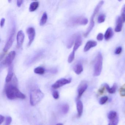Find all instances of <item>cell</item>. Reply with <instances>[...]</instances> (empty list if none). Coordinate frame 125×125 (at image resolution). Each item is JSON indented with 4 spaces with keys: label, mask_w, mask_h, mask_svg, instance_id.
Wrapping results in <instances>:
<instances>
[{
    "label": "cell",
    "mask_w": 125,
    "mask_h": 125,
    "mask_svg": "<svg viewBox=\"0 0 125 125\" xmlns=\"http://www.w3.org/2000/svg\"><path fill=\"white\" fill-rule=\"evenodd\" d=\"M123 21L120 16L118 17L116 20V25L115 28V32H120L122 30L123 26Z\"/></svg>",
    "instance_id": "e0dca14e"
},
{
    "label": "cell",
    "mask_w": 125,
    "mask_h": 125,
    "mask_svg": "<svg viewBox=\"0 0 125 125\" xmlns=\"http://www.w3.org/2000/svg\"><path fill=\"white\" fill-rule=\"evenodd\" d=\"M48 19V16L46 12H45L43 13L42 17L41 19L40 20V25L41 26H43L45 25Z\"/></svg>",
    "instance_id": "7402d4cb"
},
{
    "label": "cell",
    "mask_w": 125,
    "mask_h": 125,
    "mask_svg": "<svg viewBox=\"0 0 125 125\" xmlns=\"http://www.w3.org/2000/svg\"><path fill=\"white\" fill-rule=\"evenodd\" d=\"M121 17L122 19L123 22H125V4H124L122 7L121 11Z\"/></svg>",
    "instance_id": "f546056e"
},
{
    "label": "cell",
    "mask_w": 125,
    "mask_h": 125,
    "mask_svg": "<svg viewBox=\"0 0 125 125\" xmlns=\"http://www.w3.org/2000/svg\"><path fill=\"white\" fill-rule=\"evenodd\" d=\"M75 57V52L72 51L69 56L68 61L69 63H71L73 62Z\"/></svg>",
    "instance_id": "f1b7e54d"
},
{
    "label": "cell",
    "mask_w": 125,
    "mask_h": 125,
    "mask_svg": "<svg viewBox=\"0 0 125 125\" xmlns=\"http://www.w3.org/2000/svg\"><path fill=\"white\" fill-rule=\"evenodd\" d=\"M14 75L13 65L11 64L9 66L8 74L6 78V82L7 83H10Z\"/></svg>",
    "instance_id": "7c38bea8"
},
{
    "label": "cell",
    "mask_w": 125,
    "mask_h": 125,
    "mask_svg": "<svg viewBox=\"0 0 125 125\" xmlns=\"http://www.w3.org/2000/svg\"><path fill=\"white\" fill-rule=\"evenodd\" d=\"M15 32H16V28L14 27L13 28L11 31L9 37L7 39L6 43L3 49V52H7L12 46L13 43L14 41Z\"/></svg>",
    "instance_id": "52a82bcc"
},
{
    "label": "cell",
    "mask_w": 125,
    "mask_h": 125,
    "mask_svg": "<svg viewBox=\"0 0 125 125\" xmlns=\"http://www.w3.org/2000/svg\"><path fill=\"white\" fill-rule=\"evenodd\" d=\"M82 38L81 35L78 34L74 42V46L73 48V52H75L76 51L79 49L82 44Z\"/></svg>",
    "instance_id": "5bb4252c"
},
{
    "label": "cell",
    "mask_w": 125,
    "mask_h": 125,
    "mask_svg": "<svg viewBox=\"0 0 125 125\" xmlns=\"http://www.w3.org/2000/svg\"><path fill=\"white\" fill-rule=\"evenodd\" d=\"M122 51V48L121 47H118L115 51V53L116 54H119L121 53Z\"/></svg>",
    "instance_id": "8d00e7d4"
},
{
    "label": "cell",
    "mask_w": 125,
    "mask_h": 125,
    "mask_svg": "<svg viewBox=\"0 0 125 125\" xmlns=\"http://www.w3.org/2000/svg\"><path fill=\"white\" fill-rule=\"evenodd\" d=\"M76 107L77 112V116L78 117H80L82 115L83 110V104L80 100H78L77 101Z\"/></svg>",
    "instance_id": "9a60e30c"
},
{
    "label": "cell",
    "mask_w": 125,
    "mask_h": 125,
    "mask_svg": "<svg viewBox=\"0 0 125 125\" xmlns=\"http://www.w3.org/2000/svg\"><path fill=\"white\" fill-rule=\"evenodd\" d=\"M119 93L121 96L122 97L125 96V84L120 88Z\"/></svg>",
    "instance_id": "4dcf8cb0"
},
{
    "label": "cell",
    "mask_w": 125,
    "mask_h": 125,
    "mask_svg": "<svg viewBox=\"0 0 125 125\" xmlns=\"http://www.w3.org/2000/svg\"><path fill=\"white\" fill-rule=\"evenodd\" d=\"M23 3V0H19L17 1V6L19 7H20L21 6L22 4Z\"/></svg>",
    "instance_id": "f35d334b"
},
{
    "label": "cell",
    "mask_w": 125,
    "mask_h": 125,
    "mask_svg": "<svg viewBox=\"0 0 125 125\" xmlns=\"http://www.w3.org/2000/svg\"><path fill=\"white\" fill-rule=\"evenodd\" d=\"M108 97L107 96H103V97H102L99 101V103L100 104H104L108 100Z\"/></svg>",
    "instance_id": "1f68e13d"
},
{
    "label": "cell",
    "mask_w": 125,
    "mask_h": 125,
    "mask_svg": "<svg viewBox=\"0 0 125 125\" xmlns=\"http://www.w3.org/2000/svg\"><path fill=\"white\" fill-rule=\"evenodd\" d=\"M56 125H63V124L62 123H58Z\"/></svg>",
    "instance_id": "60d3db41"
},
{
    "label": "cell",
    "mask_w": 125,
    "mask_h": 125,
    "mask_svg": "<svg viewBox=\"0 0 125 125\" xmlns=\"http://www.w3.org/2000/svg\"><path fill=\"white\" fill-rule=\"evenodd\" d=\"M39 6V2L37 1L32 2L30 5L29 10L30 12H33L35 11Z\"/></svg>",
    "instance_id": "ffe728a7"
},
{
    "label": "cell",
    "mask_w": 125,
    "mask_h": 125,
    "mask_svg": "<svg viewBox=\"0 0 125 125\" xmlns=\"http://www.w3.org/2000/svg\"><path fill=\"white\" fill-rule=\"evenodd\" d=\"M34 72L37 74L42 75L45 73V70L41 66L36 67L34 69Z\"/></svg>",
    "instance_id": "603a6c76"
},
{
    "label": "cell",
    "mask_w": 125,
    "mask_h": 125,
    "mask_svg": "<svg viewBox=\"0 0 125 125\" xmlns=\"http://www.w3.org/2000/svg\"><path fill=\"white\" fill-rule=\"evenodd\" d=\"M6 95L9 99L13 100L19 98L24 99L25 95L19 90L15 85L10 84L7 85L5 89Z\"/></svg>",
    "instance_id": "6da1fadb"
},
{
    "label": "cell",
    "mask_w": 125,
    "mask_h": 125,
    "mask_svg": "<svg viewBox=\"0 0 125 125\" xmlns=\"http://www.w3.org/2000/svg\"><path fill=\"white\" fill-rule=\"evenodd\" d=\"M71 79L62 78L57 80L54 84L52 85V87L54 89H58L65 85L71 83Z\"/></svg>",
    "instance_id": "ba28073f"
},
{
    "label": "cell",
    "mask_w": 125,
    "mask_h": 125,
    "mask_svg": "<svg viewBox=\"0 0 125 125\" xmlns=\"http://www.w3.org/2000/svg\"><path fill=\"white\" fill-rule=\"evenodd\" d=\"M74 72L77 74H80L83 71V68L82 65L80 63H78L74 66L73 68Z\"/></svg>",
    "instance_id": "d6986e66"
},
{
    "label": "cell",
    "mask_w": 125,
    "mask_h": 125,
    "mask_svg": "<svg viewBox=\"0 0 125 125\" xmlns=\"http://www.w3.org/2000/svg\"><path fill=\"white\" fill-rule=\"evenodd\" d=\"M97 44V43L96 41H88L86 43L84 49V52H88L89 51L91 48L96 46Z\"/></svg>",
    "instance_id": "4fadbf2b"
},
{
    "label": "cell",
    "mask_w": 125,
    "mask_h": 125,
    "mask_svg": "<svg viewBox=\"0 0 125 125\" xmlns=\"http://www.w3.org/2000/svg\"><path fill=\"white\" fill-rule=\"evenodd\" d=\"M104 85L106 87L107 90L109 93L112 94H114L115 93L117 87V84H114L113 86L111 88L107 84H105Z\"/></svg>",
    "instance_id": "44dd1931"
},
{
    "label": "cell",
    "mask_w": 125,
    "mask_h": 125,
    "mask_svg": "<svg viewBox=\"0 0 125 125\" xmlns=\"http://www.w3.org/2000/svg\"><path fill=\"white\" fill-rule=\"evenodd\" d=\"M87 87L88 85L87 82L85 81H82L78 87L77 90L78 95L76 99L77 101L79 100L83 94L87 90Z\"/></svg>",
    "instance_id": "9c48e42d"
},
{
    "label": "cell",
    "mask_w": 125,
    "mask_h": 125,
    "mask_svg": "<svg viewBox=\"0 0 125 125\" xmlns=\"http://www.w3.org/2000/svg\"><path fill=\"white\" fill-rule=\"evenodd\" d=\"M103 57L101 53L98 52L94 61V76H98L101 74L102 69Z\"/></svg>",
    "instance_id": "3957f363"
},
{
    "label": "cell",
    "mask_w": 125,
    "mask_h": 125,
    "mask_svg": "<svg viewBox=\"0 0 125 125\" xmlns=\"http://www.w3.org/2000/svg\"><path fill=\"white\" fill-rule=\"evenodd\" d=\"M27 32L28 36L29 42L28 44V46L30 47L33 42L35 36V31L33 27H30L28 28L27 30Z\"/></svg>",
    "instance_id": "30bf717a"
},
{
    "label": "cell",
    "mask_w": 125,
    "mask_h": 125,
    "mask_svg": "<svg viewBox=\"0 0 125 125\" xmlns=\"http://www.w3.org/2000/svg\"><path fill=\"white\" fill-rule=\"evenodd\" d=\"M104 35L102 34L101 33H98V35H97V37H96V39L98 41H102L103 39H104Z\"/></svg>",
    "instance_id": "e575fe53"
},
{
    "label": "cell",
    "mask_w": 125,
    "mask_h": 125,
    "mask_svg": "<svg viewBox=\"0 0 125 125\" xmlns=\"http://www.w3.org/2000/svg\"><path fill=\"white\" fill-rule=\"evenodd\" d=\"M44 96L43 92L39 88H33L30 93V103L32 106H35L42 101Z\"/></svg>",
    "instance_id": "7a4b0ae2"
},
{
    "label": "cell",
    "mask_w": 125,
    "mask_h": 125,
    "mask_svg": "<svg viewBox=\"0 0 125 125\" xmlns=\"http://www.w3.org/2000/svg\"><path fill=\"white\" fill-rule=\"evenodd\" d=\"M25 35L22 31L20 30L18 32L17 36V47L18 49L21 48L22 46L24 40Z\"/></svg>",
    "instance_id": "8fae6325"
},
{
    "label": "cell",
    "mask_w": 125,
    "mask_h": 125,
    "mask_svg": "<svg viewBox=\"0 0 125 125\" xmlns=\"http://www.w3.org/2000/svg\"><path fill=\"white\" fill-rule=\"evenodd\" d=\"M52 96H53V98L55 99H58L60 97V95H59V93L57 91H54V92L52 93Z\"/></svg>",
    "instance_id": "836d02e7"
},
{
    "label": "cell",
    "mask_w": 125,
    "mask_h": 125,
    "mask_svg": "<svg viewBox=\"0 0 125 125\" xmlns=\"http://www.w3.org/2000/svg\"><path fill=\"white\" fill-rule=\"evenodd\" d=\"M69 109V106L68 104H65L63 105L61 107V111L63 114H67Z\"/></svg>",
    "instance_id": "d4e9b609"
},
{
    "label": "cell",
    "mask_w": 125,
    "mask_h": 125,
    "mask_svg": "<svg viewBox=\"0 0 125 125\" xmlns=\"http://www.w3.org/2000/svg\"><path fill=\"white\" fill-rule=\"evenodd\" d=\"M119 121L118 116L116 117L115 119L110 120L108 125H117Z\"/></svg>",
    "instance_id": "83f0119b"
},
{
    "label": "cell",
    "mask_w": 125,
    "mask_h": 125,
    "mask_svg": "<svg viewBox=\"0 0 125 125\" xmlns=\"http://www.w3.org/2000/svg\"><path fill=\"white\" fill-rule=\"evenodd\" d=\"M5 120V117L2 115H0V125H1Z\"/></svg>",
    "instance_id": "ab89813d"
},
{
    "label": "cell",
    "mask_w": 125,
    "mask_h": 125,
    "mask_svg": "<svg viewBox=\"0 0 125 125\" xmlns=\"http://www.w3.org/2000/svg\"><path fill=\"white\" fill-rule=\"evenodd\" d=\"M104 3V1L103 0L100 1L98 3L96 7L94 9V11L93 13L91 16V18L90 22V25H89V27L87 29L85 32L84 34V36L85 37H87L89 35V33L91 32V31L93 30V28L94 27V25H95V22H94V19L96 15L97 14L98 12L100 10V9L101 8V7L103 5Z\"/></svg>",
    "instance_id": "277c9868"
},
{
    "label": "cell",
    "mask_w": 125,
    "mask_h": 125,
    "mask_svg": "<svg viewBox=\"0 0 125 125\" xmlns=\"http://www.w3.org/2000/svg\"><path fill=\"white\" fill-rule=\"evenodd\" d=\"M78 33L73 34L70 37L68 41L67 44V47L68 49H70L72 47L78 35Z\"/></svg>",
    "instance_id": "2e32d148"
},
{
    "label": "cell",
    "mask_w": 125,
    "mask_h": 125,
    "mask_svg": "<svg viewBox=\"0 0 125 125\" xmlns=\"http://www.w3.org/2000/svg\"><path fill=\"white\" fill-rule=\"evenodd\" d=\"M12 122V118L10 116H8L6 118L5 125H10Z\"/></svg>",
    "instance_id": "d6a6232c"
},
{
    "label": "cell",
    "mask_w": 125,
    "mask_h": 125,
    "mask_svg": "<svg viewBox=\"0 0 125 125\" xmlns=\"http://www.w3.org/2000/svg\"><path fill=\"white\" fill-rule=\"evenodd\" d=\"M106 16L104 14H102L99 16L98 18V22L99 23H102L105 21Z\"/></svg>",
    "instance_id": "4316f807"
},
{
    "label": "cell",
    "mask_w": 125,
    "mask_h": 125,
    "mask_svg": "<svg viewBox=\"0 0 125 125\" xmlns=\"http://www.w3.org/2000/svg\"><path fill=\"white\" fill-rule=\"evenodd\" d=\"M105 88H106V87H105L104 84V86L101 87L98 90V92L99 94H100V95H102V94H103L104 93Z\"/></svg>",
    "instance_id": "d590c367"
},
{
    "label": "cell",
    "mask_w": 125,
    "mask_h": 125,
    "mask_svg": "<svg viewBox=\"0 0 125 125\" xmlns=\"http://www.w3.org/2000/svg\"><path fill=\"white\" fill-rule=\"evenodd\" d=\"M88 20L83 16H77L71 18L68 22V25L69 26H74L77 25H86L88 23Z\"/></svg>",
    "instance_id": "5b68a950"
},
{
    "label": "cell",
    "mask_w": 125,
    "mask_h": 125,
    "mask_svg": "<svg viewBox=\"0 0 125 125\" xmlns=\"http://www.w3.org/2000/svg\"><path fill=\"white\" fill-rule=\"evenodd\" d=\"M5 19L4 18H2L0 21V27L1 28H2L4 26L5 24Z\"/></svg>",
    "instance_id": "74e56055"
},
{
    "label": "cell",
    "mask_w": 125,
    "mask_h": 125,
    "mask_svg": "<svg viewBox=\"0 0 125 125\" xmlns=\"http://www.w3.org/2000/svg\"><path fill=\"white\" fill-rule=\"evenodd\" d=\"M117 113L114 111H111L109 112L108 115V118L109 120L115 119V118L117 117Z\"/></svg>",
    "instance_id": "cb8c5ba5"
},
{
    "label": "cell",
    "mask_w": 125,
    "mask_h": 125,
    "mask_svg": "<svg viewBox=\"0 0 125 125\" xmlns=\"http://www.w3.org/2000/svg\"><path fill=\"white\" fill-rule=\"evenodd\" d=\"M113 34L114 33L112 28L111 27L108 28L106 31L104 35V39L106 41H109L113 37Z\"/></svg>",
    "instance_id": "ac0fdd59"
},
{
    "label": "cell",
    "mask_w": 125,
    "mask_h": 125,
    "mask_svg": "<svg viewBox=\"0 0 125 125\" xmlns=\"http://www.w3.org/2000/svg\"><path fill=\"white\" fill-rule=\"evenodd\" d=\"M16 55V53L15 51H12L10 52L3 61L1 63L0 67L1 68H4L11 65L14 60Z\"/></svg>",
    "instance_id": "8992f818"
},
{
    "label": "cell",
    "mask_w": 125,
    "mask_h": 125,
    "mask_svg": "<svg viewBox=\"0 0 125 125\" xmlns=\"http://www.w3.org/2000/svg\"><path fill=\"white\" fill-rule=\"evenodd\" d=\"M42 52H39L38 54H36V55L34 56V57H33L32 59H31V62H30L31 63H33L35 62V61H36V60L39 59V58L41 57V56H42Z\"/></svg>",
    "instance_id": "484cf974"
}]
</instances>
